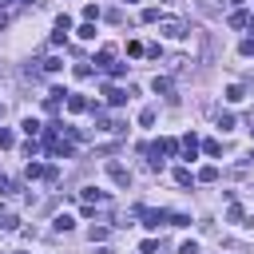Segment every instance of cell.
I'll list each match as a JSON object with an SVG mask.
<instances>
[{
    "instance_id": "cell-1",
    "label": "cell",
    "mask_w": 254,
    "mask_h": 254,
    "mask_svg": "<svg viewBox=\"0 0 254 254\" xmlns=\"http://www.w3.org/2000/svg\"><path fill=\"white\" fill-rule=\"evenodd\" d=\"M159 32H163L167 40H183V36H187V20H179V16H159Z\"/></svg>"
},
{
    "instance_id": "cell-2",
    "label": "cell",
    "mask_w": 254,
    "mask_h": 254,
    "mask_svg": "<svg viewBox=\"0 0 254 254\" xmlns=\"http://www.w3.org/2000/svg\"><path fill=\"white\" fill-rule=\"evenodd\" d=\"M107 175H111V183H119V187H131V171H127V167H119V163H107Z\"/></svg>"
},
{
    "instance_id": "cell-3",
    "label": "cell",
    "mask_w": 254,
    "mask_h": 254,
    "mask_svg": "<svg viewBox=\"0 0 254 254\" xmlns=\"http://www.w3.org/2000/svg\"><path fill=\"white\" fill-rule=\"evenodd\" d=\"M103 95H107V103H111V107L127 103V91H123V87H115V83H107V87H103Z\"/></svg>"
},
{
    "instance_id": "cell-4",
    "label": "cell",
    "mask_w": 254,
    "mask_h": 254,
    "mask_svg": "<svg viewBox=\"0 0 254 254\" xmlns=\"http://www.w3.org/2000/svg\"><path fill=\"white\" fill-rule=\"evenodd\" d=\"M91 64H95V67H103V71H107V64H115V52H111V48H99V52H95V60H91Z\"/></svg>"
},
{
    "instance_id": "cell-5",
    "label": "cell",
    "mask_w": 254,
    "mask_h": 254,
    "mask_svg": "<svg viewBox=\"0 0 254 254\" xmlns=\"http://www.w3.org/2000/svg\"><path fill=\"white\" fill-rule=\"evenodd\" d=\"M151 87H155L159 95H171V91H175V83H171L167 75H155V79H151Z\"/></svg>"
},
{
    "instance_id": "cell-6",
    "label": "cell",
    "mask_w": 254,
    "mask_h": 254,
    "mask_svg": "<svg viewBox=\"0 0 254 254\" xmlns=\"http://www.w3.org/2000/svg\"><path fill=\"white\" fill-rule=\"evenodd\" d=\"M198 155V139L194 135H183V159H194Z\"/></svg>"
},
{
    "instance_id": "cell-7",
    "label": "cell",
    "mask_w": 254,
    "mask_h": 254,
    "mask_svg": "<svg viewBox=\"0 0 254 254\" xmlns=\"http://www.w3.org/2000/svg\"><path fill=\"white\" fill-rule=\"evenodd\" d=\"M226 99H230V103H242V99H246V87H242V83H230V87H226Z\"/></svg>"
},
{
    "instance_id": "cell-8",
    "label": "cell",
    "mask_w": 254,
    "mask_h": 254,
    "mask_svg": "<svg viewBox=\"0 0 254 254\" xmlns=\"http://www.w3.org/2000/svg\"><path fill=\"white\" fill-rule=\"evenodd\" d=\"M64 103H67V111H87V99H83V95H71V91H67Z\"/></svg>"
},
{
    "instance_id": "cell-9",
    "label": "cell",
    "mask_w": 254,
    "mask_h": 254,
    "mask_svg": "<svg viewBox=\"0 0 254 254\" xmlns=\"http://www.w3.org/2000/svg\"><path fill=\"white\" fill-rule=\"evenodd\" d=\"M52 226H56L60 234H67V230L75 226V218H71V214H56V222H52Z\"/></svg>"
},
{
    "instance_id": "cell-10",
    "label": "cell",
    "mask_w": 254,
    "mask_h": 254,
    "mask_svg": "<svg viewBox=\"0 0 254 254\" xmlns=\"http://www.w3.org/2000/svg\"><path fill=\"white\" fill-rule=\"evenodd\" d=\"M246 24H250V12H242V8L230 12V28H246Z\"/></svg>"
},
{
    "instance_id": "cell-11",
    "label": "cell",
    "mask_w": 254,
    "mask_h": 254,
    "mask_svg": "<svg viewBox=\"0 0 254 254\" xmlns=\"http://www.w3.org/2000/svg\"><path fill=\"white\" fill-rule=\"evenodd\" d=\"M40 131H44V127H40V119H32V115H28V119H24V135H28V139H36Z\"/></svg>"
},
{
    "instance_id": "cell-12",
    "label": "cell",
    "mask_w": 254,
    "mask_h": 254,
    "mask_svg": "<svg viewBox=\"0 0 254 254\" xmlns=\"http://www.w3.org/2000/svg\"><path fill=\"white\" fill-rule=\"evenodd\" d=\"M175 183H179V187H190V183H194L190 167H179V171H175Z\"/></svg>"
},
{
    "instance_id": "cell-13",
    "label": "cell",
    "mask_w": 254,
    "mask_h": 254,
    "mask_svg": "<svg viewBox=\"0 0 254 254\" xmlns=\"http://www.w3.org/2000/svg\"><path fill=\"white\" fill-rule=\"evenodd\" d=\"M75 36H79V40H95V24H87V20H83V24L75 28Z\"/></svg>"
},
{
    "instance_id": "cell-14",
    "label": "cell",
    "mask_w": 254,
    "mask_h": 254,
    "mask_svg": "<svg viewBox=\"0 0 254 254\" xmlns=\"http://www.w3.org/2000/svg\"><path fill=\"white\" fill-rule=\"evenodd\" d=\"M198 183H218V167H202L198 171Z\"/></svg>"
},
{
    "instance_id": "cell-15",
    "label": "cell",
    "mask_w": 254,
    "mask_h": 254,
    "mask_svg": "<svg viewBox=\"0 0 254 254\" xmlns=\"http://www.w3.org/2000/svg\"><path fill=\"white\" fill-rule=\"evenodd\" d=\"M246 218V210L238 206V202H230V210H226V222H242Z\"/></svg>"
},
{
    "instance_id": "cell-16",
    "label": "cell",
    "mask_w": 254,
    "mask_h": 254,
    "mask_svg": "<svg viewBox=\"0 0 254 254\" xmlns=\"http://www.w3.org/2000/svg\"><path fill=\"white\" fill-rule=\"evenodd\" d=\"M16 226H20V218H16V214H8V210H4V214H0V230H16Z\"/></svg>"
},
{
    "instance_id": "cell-17",
    "label": "cell",
    "mask_w": 254,
    "mask_h": 254,
    "mask_svg": "<svg viewBox=\"0 0 254 254\" xmlns=\"http://www.w3.org/2000/svg\"><path fill=\"white\" fill-rule=\"evenodd\" d=\"M12 143H16V135H12V131H8V127H0V151H8V147H12Z\"/></svg>"
},
{
    "instance_id": "cell-18",
    "label": "cell",
    "mask_w": 254,
    "mask_h": 254,
    "mask_svg": "<svg viewBox=\"0 0 254 254\" xmlns=\"http://www.w3.org/2000/svg\"><path fill=\"white\" fill-rule=\"evenodd\" d=\"M60 67H64L60 56H48V60H44V71H60Z\"/></svg>"
},
{
    "instance_id": "cell-19",
    "label": "cell",
    "mask_w": 254,
    "mask_h": 254,
    "mask_svg": "<svg viewBox=\"0 0 254 254\" xmlns=\"http://www.w3.org/2000/svg\"><path fill=\"white\" fill-rule=\"evenodd\" d=\"M139 123L151 127V123H155V107H143V111H139Z\"/></svg>"
},
{
    "instance_id": "cell-20",
    "label": "cell",
    "mask_w": 254,
    "mask_h": 254,
    "mask_svg": "<svg viewBox=\"0 0 254 254\" xmlns=\"http://www.w3.org/2000/svg\"><path fill=\"white\" fill-rule=\"evenodd\" d=\"M218 127L230 131V127H234V115H230V111H218Z\"/></svg>"
},
{
    "instance_id": "cell-21",
    "label": "cell",
    "mask_w": 254,
    "mask_h": 254,
    "mask_svg": "<svg viewBox=\"0 0 254 254\" xmlns=\"http://www.w3.org/2000/svg\"><path fill=\"white\" fill-rule=\"evenodd\" d=\"M202 151H206V155H222V143H218V139H206Z\"/></svg>"
},
{
    "instance_id": "cell-22",
    "label": "cell",
    "mask_w": 254,
    "mask_h": 254,
    "mask_svg": "<svg viewBox=\"0 0 254 254\" xmlns=\"http://www.w3.org/2000/svg\"><path fill=\"white\" fill-rule=\"evenodd\" d=\"M123 71H127V64H107V75H111V79H119Z\"/></svg>"
},
{
    "instance_id": "cell-23",
    "label": "cell",
    "mask_w": 254,
    "mask_h": 254,
    "mask_svg": "<svg viewBox=\"0 0 254 254\" xmlns=\"http://www.w3.org/2000/svg\"><path fill=\"white\" fill-rule=\"evenodd\" d=\"M83 20H87V24H91V20H99V8H95V4H87V8H83Z\"/></svg>"
},
{
    "instance_id": "cell-24",
    "label": "cell",
    "mask_w": 254,
    "mask_h": 254,
    "mask_svg": "<svg viewBox=\"0 0 254 254\" xmlns=\"http://www.w3.org/2000/svg\"><path fill=\"white\" fill-rule=\"evenodd\" d=\"M143 24H159V8H147L143 12Z\"/></svg>"
},
{
    "instance_id": "cell-25",
    "label": "cell",
    "mask_w": 254,
    "mask_h": 254,
    "mask_svg": "<svg viewBox=\"0 0 254 254\" xmlns=\"http://www.w3.org/2000/svg\"><path fill=\"white\" fill-rule=\"evenodd\" d=\"M107 238V226H91V242H103Z\"/></svg>"
},
{
    "instance_id": "cell-26",
    "label": "cell",
    "mask_w": 254,
    "mask_h": 254,
    "mask_svg": "<svg viewBox=\"0 0 254 254\" xmlns=\"http://www.w3.org/2000/svg\"><path fill=\"white\" fill-rule=\"evenodd\" d=\"M238 52H242V56H254V40H242V44H238Z\"/></svg>"
},
{
    "instance_id": "cell-27",
    "label": "cell",
    "mask_w": 254,
    "mask_h": 254,
    "mask_svg": "<svg viewBox=\"0 0 254 254\" xmlns=\"http://www.w3.org/2000/svg\"><path fill=\"white\" fill-rule=\"evenodd\" d=\"M179 254H198V242H183V246H179Z\"/></svg>"
},
{
    "instance_id": "cell-28",
    "label": "cell",
    "mask_w": 254,
    "mask_h": 254,
    "mask_svg": "<svg viewBox=\"0 0 254 254\" xmlns=\"http://www.w3.org/2000/svg\"><path fill=\"white\" fill-rule=\"evenodd\" d=\"M8 20H12V16H8V12H0V28H8Z\"/></svg>"
},
{
    "instance_id": "cell-29",
    "label": "cell",
    "mask_w": 254,
    "mask_h": 254,
    "mask_svg": "<svg viewBox=\"0 0 254 254\" xmlns=\"http://www.w3.org/2000/svg\"><path fill=\"white\" fill-rule=\"evenodd\" d=\"M95 254H111V250H107V246H99V250H95Z\"/></svg>"
},
{
    "instance_id": "cell-30",
    "label": "cell",
    "mask_w": 254,
    "mask_h": 254,
    "mask_svg": "<svg viewBox=\"0 0 254 254\" xmlns=\"http://www.w3.org/2000/svg\"><path fill=\"white\" fill-rule=\"evenodd\" d=\"M230 4H242V0H230Z\"/></svg>"
},
{
    "instance_id": "cell-31",
    "label": "cell",
    "mask_w": 254,
    "mask_h": 254,
    "mask_svg": "<svg viewBox=\"0 0 254 254\" xmlns=\"http://www.w3.org/2000/svg\"><path fill=\"white\" fill-rule=\"evenodd\" d=\"M250 135H254V127H250Z\"/></svg>"
},
{
    "instance_id": "cell-32",
    "label": "cell",
    "mask_w": 254,
    "mask_h": 254,
    "mask_svg": "<svg viewBox=\"0 0 254 254\" xmlns=\"http://www.w3.org/2000/svg\"><path fill=\"white\" fill-rule=\"evenodd\" d=\"M127 4H131V0H127Z\"/></svg>"
}]
</instances>
